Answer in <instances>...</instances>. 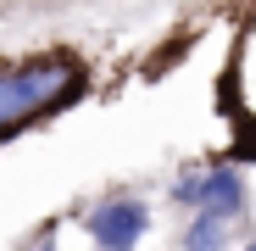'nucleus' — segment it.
Listing matches in <instances>:
<instances>
[{
	"label": "nucleus",
	"mask_w": 256,
	"mask_h": 251,
	"mask_svg": "<svg viewBox=\"0 0 256 251\" xmlns=\"http://www.w3.org/2000/svg\"><path fill=\"white\" fill-rule=\"evenodd\" d=\"M84 67L72 56H34L12 73H0V140L17 134L22 123L45 117V112H62L84 95Z\"/></svg>",
	"instance_id": "nucleus-1"
},
{
	"label": "nucleus",
	"mask_w": 256,
	"mask_h": 251,
	"mask_svg": "<svg viewBox=\"0 0 256 251\" xmlns=\"http://www.w3.org/2000/svg\"><path fill=\"white\" fill-rule=\"evenodd\" d=\"M178 206H195V212H218V218H240L245 212V179L234 167H212V173H184L173 190Z\"/></svg>",
	"instance_id": "nucleus-2"
},
{
	"label": "nucleus",
	"mask_w": 256,
	"mask_h": 251,
	"mask_svg": "<svg viewBox=\"0 0 256 251\" xmlns=\"http://www.w3.org/2000/svg\"><path fill=\"white\" fill-rule=\"evenodd\" d=\"M145 229H150V212H145V201H134V195H112V201H100L90 212V240L100 251H134Z\"/></svg>",
	"instance_id": "nucleus-3"
},
{
	"label": "nucleus",
	"mask_w": 256,
	"mask_h": 251,
	"mask_svg": "<svg viewBox=\"0 0 256 251\" xmlns=\"http://www.w3.org/2000/svg\"><path fill=\"white\" fill-rule=\"evenodd\" d=\"M223 234H228V218L200 212V218L184 229V251H223Z\"/></svg>",
	"instance_id": "nucleus-4"
},
{
	"label": "nucleus",
	"mask_w": 256,
	"mask_h": 251,
	"mask_svg": "<svg viewBox=\"0 0 256 251\" xmlns=\"http://www.w3.org/2000/svg\"><path fill=\"white\" fill-rule=\"evenodd\" d=\"M245 251H256V240H250V245H245Z\"/></svg>",
	"instance_id": "nucleus-5"
}]
</instances>
